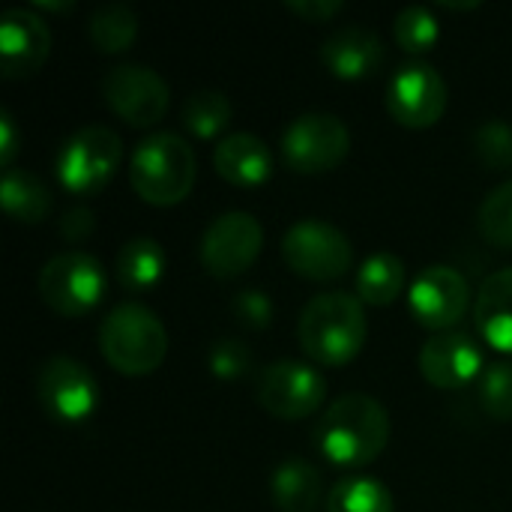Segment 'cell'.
Here are the masks:
<instances>
[{
	"label": "cell",
	"mask_w": 512,
	"mask_h": 512,
	"mask_svg": "<svg viewBox=\"0 0 512 512\" xmlns=\"http://www.w3.org/2000/svg\"><path fill=\"white\" fill-rule=\"evenodd\" d=\"M393 33H396V42H399L405 51H411V54H423V51H429V48L438 42V36H441V24H438V18L432 15V9H429V6H423V3H411V6H405V9L396 15Z\"/></svg>",
	"instance_id": "obj_27"
},
{
	"label": "cell",
	"mask_w": 512,
	"mask_h": 512,
	"mask_svg": "<svg viewBox=\"0 0 512 512\" xmlns=\"http://www.w3.org/2000/svg\"><path fill=\"white\" fill-rule=\"evenodd\" d=\"M96 228V219H93V210L87 207H72L60 216V234L72 243H81L93 234Z\"/></svg>",
	"instance_id": "obj_33"
},
{
	"label": "cell",
	"mask_w": 512,
	"mask_h": 512,
	"mask_svg": "<svg viewBox=\"0 0 512 512\" xmlns=\"http://www.w3.org/2000/svg\"><path fill=\"white\" fill-rule=\"evenodd\" d=\"M477 225L495 246H512V177L498 183L480 204Z\"/></svg>",
	"instance_id": "obj_28"
},
{
	"label": "cell",
	"mask_w": 512,
	"mask_h": 512,
	"mask_svg": "<svg viewBox=\"0 0 512 512\" xmlns=\"http://www.w3.org/2000/svg\"><path fill=\"white\" fill-rule=\"evenodd\" d=\"M195 171V150L177 132H153L141 138L129 162L132 189L156 207L183 201L195 186Z\"/></svg>",
	"instance_id": "obj_3"
},
{
	"label": "cell",
	"mask_w": 512,
	"mask_h": 512,
	"mask_svg": "<svg viewBox=\"0 0 512 512\" xmlns=\"http://www.w3.org/2000/svg\"><path fill=\"white\" fill-rule=\"evenodd\" d=\"M474 153L489 171L512 168V126L507 120H486L474 129Z\"/></svg>",
	"instance_id": "obj_29"
},
{
	"label": "cell",
	"mask_w": 512,
	"mask_h": 512,
	"mask_svg": "<svg viewBox=\"0 0 512 512\" xmlns=\"http://www.w3.org/2000/svg\"><path fill=\"white\" fill-rule=\"evenodd\" d=\"M408 306L414 318L429 330H450L471 306V285L465 273L450 264H429L408 288Z\"/></svg>",
	"instance_id": "obj_14"
},
{
	"label": "cell",
	"mask_w": 512,
	"mask_h": 512,
	"mask_svg": "<svg viewBox=\"0 0 512 512\" xmlns=\"http://www.w3.org/2000/svg\"><path fill=\"white\" fill-rule=\"evenodd\" d=\"M327 512H393V495L375 477H345L330 489Z\"/></svg>",
	"instance_id": "obj_25"
},
{
	"label": "cell",
	"mask_w": 512,
	"mask_h": 512,
	"mask_svg": "<svg viewBox=\"0 0 512 512\" xmlns=\"http://www.w3.org/2000/svg\"><path fill=\"white\" fill-rule=\"evenodd\" d=\"M321 60L336 78L345 81L369 78L384 63V42L375 30L363 24H345L324 39Z\"/></svg>",
	"instance_id": "obj_17"
},
{
	"label": "cell",
	"mask_w": 512,
	"mask_h": 512,
	"mask_svg": "<svg viewBox=\"0 0 512 512\" xmlns=\"http://www.w3.org/2000/svg\"><path fill=\"white\" fill-rule=\"evenodd\" d=\"M483 351L462 330H444L432 336L420 351V372L441 390H459L483 375Z\"/></svg>",
	"instance_id": "obj_15"
},
{
	"label": "cell",
	"mask_w": 512,
	"mask_h": 512,
	"mask_svg": "<svg viewBox=\"0 0 512 512\" xmlns=\"http://www.w3.org/2000/svg\"><path fill=\"white\" fill-rule=\"evenodd\" d=\"M231 120V99L222 90H198L183 105V123L198 138L219 135Z\"/></svg>",
	"instance_id": "obj_26"
},
{
	"label": "cell",
	"mask_w": 512,
	"mask_h": 512,
	"mask_svg": "<svg viewBox=\"0 0 512 512\" xmlns=\"http://www.w3.org/2000/svg\"><path fill=\"white\" fill-rule=\"evenodd\" d=\"M285 6L306 21H330L336 12H342V0H288Z\"/></svg>",
	"instance_id": "obj_34"
},
{
	"label": "cell",
	"mask_w": 512,
	"mask_h": 512,
	"mask_svg": "<svg viewBox=\"0 0 512 512\" xmlns=\"http://www.w3.org/2000/svg\"><path fill=\"white\" fill-rule=\"evenodd\" d=\"M18 150V132H15V120L9 111H0V162L6 168H12V156Z\"/></svg>",
	"instance_id": "obj_35"
},
{
	"label": "cell",
	"mask_w": 512,
	"mask_h": 512,
	"mask_svg": "<svg viewBox=\"0 0 512 512\" xmlns=\"http://www.w3.org/2000/svg\"><path fill=\"white\" fill-rule=\"evenodd\" d=\"M39 294L57 315H87L105 294V270L87 252H60L42 264Z\"/></svg>",
	"instance_id": "obj_7"
},
{
	"label": "cell",
	"mask_w": 512,
	"mask_h": 512,
	"mask_svg": "<svg viewBox=\"0 0 512 512\" xmlns=\"http://www.w3.org/2000/svg\"><path fill=\"white\" fill-rule=\"evenodd\" d=\"M51 51V30L36 9H6L0 18V63L6 78L36 72Z\"/></svg>",
	"instance_id": "obj_16"
},
{
	"label": "cell",
	"mask_w": 512,
	"mask_h": 512,
	"mask_svg": "<svg viewBox=\"0 0 512 512\" xmlns=\"http://www.w3.org/2000/svg\"><path fill=\"white\" fill-rule=\"evenodd\" d=\"M102 96L108 108L132 126H153L165 117L171 102L168 81L144 63H120L102 75Z\"/></svg>",
	"instance_id": "obj_9"
},
{
	"label": "cell",
	"mask_w": 512,
	"mask_h": 512,
	"mask_svg": "<svg viewBox=\"0 0 512 512\" xmlns=\"http://www.w3.org/2000/svg\"><path fill=\"white\" fill-rule=\"evenodd\" d=\"M165 264H168V258H165V249H162L159 240L132 237V240H126L120 246L114 273H117V282L126 291H150L153 285L162 282Z\"/></svg>",
	"instance_id": "obj_21"
},
{
	"label": "cell",
	"mask_w": 512,
	"mask_h": 512,
	"mask_svg": "<svg viewBox=\"0 0 512 512\" xmlns=\"http://www.w3.org/2000/svg\"><path fill=\"white\" fill-rule=\"evenodd\" d=\"M441 6H447V9H477L480 3H477V0H465V3H453V0H441Z\"/></svg>",
	"instance_id": "obj_36"
},
{
	"label": "cell",
	"mask_w": 512,
	"mask_h": 512,
	"mask_svg": "<svg viewBox=\"0 0 512 512\" xmlns=\"http://www.w3.org/2000/svg\"><path fill=\"white\" fill-rule=\"evenodd\" d=\"M213 165H216V171L228 183L255 189L264 180H270V174H273V153H270V147L258 135L234 132V135H225L216 144Z\"/></svg>",
	"instance_id": "obj_18"
},
{
	"label": "cell",
	"mask_w": 512,
	"mask_h": 512,
	"mask_svg": "<svg viewBox=\"0 0 512 512\" xmlns=\"http://www.w3.org/2000/svg\"><path fill=\"white\" fill-rule=\"evenodd\" d=\"M123 159V141L108 126H84L72 132L57 153V180L78 195L102 189Z\"/></svg>",
	"instance_id": "obj_6"
},
{
	"label": "cell",
	"mask_w": 512,
	"mask_h": 512,
	"mask_svg": "<svg viewBox=\"0 0 512 512\" xmlns=\"http://www.w3.org/2000/svg\"><path fill=\"white\" fill-rule=\"evenodd\" d=\"M483 411L495 420H512V360H495L480 375Z\"/></svg>",
	"instance_id": "obj_30"
},
{
	"label": "cell",
	"mask_w": 512,
	"mask_h": 512,
	"mask_svg": "<svg viewBox=\"0 0 512 512\" xmlns=\"http://www.w3.org/2000/svg\"><path fill=\"white\" fill-rule=\"evenodd\" d=\"M87 33H90V42L105 54L126 51L138 36V15L132 12V6H126L120 0L102 3L93 9Z\"/></svg>",
	"instance_id": "obj_24"
},
{
	"label": "cell",
	"mask_w": 512,
	"mask_h": 512,
	"mask_svg": "<svg viewBox=\"0 0 512 512\" xmlns=\"http://www.w3.org/2000/svg\"><path fill=\"white\" fill-rule=\"evenodd\" d=\"M207 366H210V372H213L216 378L234 381V378H240V375L249 372V366H252V351H249L246 342H240V339H234V336H225V339H219V342L210 345Z\"/></svg>",
	"instance_id": "obj_31"
},
{
	"label": "cell",
	"mask_w": 512,
	"mask_h": 512,
	"mask_svg": "<svg viewBox=\"0 0 512 512\" xmlns=\"http://www.w3.org/2000/svg\"><path fill=\"white\" fill-rule=\"evenodd\" d=\"M261 246V222L246 210H228L207 225L201 237V264L216 279H234L258 261Z\"/></svg>",
	"instance_id": "obj_10"
},
{
	"label": "cell",
	"mask_w": 512,
	"mask_h": 512,
	"mask_svg": "<svg viewBox=\"0 0 512 512\" xmlns=\"http://www.w3.org/2000/svg\"><path fill=\"white\" fill-rule=\"evenodd\" d=\"M327 399L324 375L303 360H276L258 378V402L282 420H303Z\"/></svg>",
	"instance_id": "obj_11"
},
{
	"label": "cell",
	"mask_w": 512,
	"mask_h": 512,
	"mask_svg": "<svg viewBox=\"0 0 512 512\" xmlns=\"http://www.w3.org/2000/svg\"><path fill=\"white\" fill-rule=\"evenodd\" d=\"M231 306H234L237 321L246 324L249 330H264V327H270V321H273V300H270L264 291H258V288L240 291V294L234 297Z\"/></svg>",
	"instance_id": "obj_32"
},
{
	"label": "cell",
	"mask_w": 512,
	"mask_h": 512,
	"mask_svg": "<svg viewBox=\"0 0 512 512\" xmlns=\"http://www.w3.org/2000/svg\"><path fill=\"white\" fill-rule=\"evenodd\" d=\"M297 333L303 351L315 363L345 366L366 345L369 324H366L363 300L345 291H324L303 306Z\"/></svg>",
	"instance_id": "obj_2"
},
{
	"label": "cell",
	"mask_w": 512,
	"mask_h": 512,
	"mask_svg": "<svg viewBox=\"0 0 512 512\" xmlns=\"http://www.w3.org/2000/svg\"><path fill=\"white\" fill-rule=\"evenodd\" d=\"M270 495L279 512H315L324 495L321 468L309 459H285L270 480Z\"/></svg>",
	"instance_id": "obj_20"
},
{
	"label": "cell",
	"mask_w": 512,
	"mask_h": 512,
	"mask_svg": "<svg viewBox=\"0 0 512 512\" xmlns=\"http://www.w3.org/2000/svg\"><path fill=\"white\" fill-rule=\"evenodd\" d=\"M405 264L393 252H375L360 264L357 297L369 306H390L405 288Z\"/></svg>",
	"instance_id": "obj_23"
},
{
	"label": "cell",
	"mask_w": 512,
	"mask_h": 512,
	"mask_svg": "<svg viewBox=\"0 0 512 512\" xmlns=\"http://www.w3.org/2000/svg\"><path fill=\"white\" fill-rule=\"evenodd\" d=\"M315 447L333 465L360 468L375 462L390 441V414L369 393L339 396L318 420Z\"/></svg>",
	"instance_id": "obj_1"
},
{
	"label": "cell",
	"mask_w": 512,
	"mask_h": 512,
	"mask_svg": "<svg viewBox=\"0 0 512 512\" xmlns=\"http://www.w3.org/2000/svg\"><path fill=\"white\" fill-rule=\"evenodd\" d=\"M288 267L315 282H333L354 264V246L342 228L324 219H300L282 237Z\"/></svg>",
	"instance_id": "obj_5"
},
{
	"label": "cell",
	"mask_w": 512,
	"mask_h": 512,
	"mask_svg": "<svg viewBox=\"0 0 512 512\" xmlns=\"http://www.w3.org/2000/svg\"><path fill=\"white\" fill-rule=\"evenodd\" d=\"M0 198H3V210L15 219V222H42L51 210V192L48 186L24 171V168H6L3 171V183H0Z\"/></svg>",
	"instance_id": "obj_22"
},
{
	"label": "cell",
	"mask_w": 512,
	"mask_h": 512,
	"mask_svg": "<svg viewBox=\"0 0 512 512\" xmlns=\"http://www.w3.org/2000/svg\"><path fill=\"white\" fill-rule=\"evenodd\" d=\"M36 396L42 408L60 423H81L99 405L96 378L90 375L84 363L66 354L48 357L42 363L39 378H36Z\"/></svg>",
	"instance_id": "obj_12"
},
{
	"label": "cell",
	"mask_w": 512,
	"mask_h": 512,
	"mask_svg": "<svg viewBox=\"0 0 512 512\" xmlns=\"http://www.w3.org/2000/svg\"><path fill=\"white\" fill-rule=\"evenodd\" d=\"M99 351L123 375H147L168 354L165 324L141 303L114 306L99 324Z\"/></svg>",
	"instance_id": "obj_4"
},
{
	"label": "cell",
	"mask_w": 512,
	"mask_h": 512,
	"mask_svg": "<svg viewBox=\"0 0 512 512\" xmlns=\"http://www.w3.org/2000/svg\"><path fill=\"white\" fill-rule=\"evenodd\" d=\"M387 111L411 129H426L447 111V81L429 63H405L387 84Z\"/></svg>",
	"instance_id": "obj_13"
},
{
	"label": "cell",
	"mask_w": 512,
	"mask_h": 512,
	"mask_svg": "<svg viewBox=\"0 0 512 512\" xmlns=\"http://www.w3.org/2000/svg\"><path fill=\"white\" fill-rule=\"evenodd\" d=\"M474 321L480 336L495 348L512 354V267L495 270L477 294Z\"/></svg>",
	"instance_id": "obj_19"
},
{
	"label": "cell",
	"mask_w": 512,
	"mask_h": 512,
	"mask_svg": "<svg viewBox=\"0 0 512 512\" xmlns=\"http://www.w3.org/2000/svg\"><path fill=\"white\" fill-rule=\"evenodd\" d=\"M351 150V132L342 117L309 111L288 123L282 132V156L300 174H321L336 168Z\"/></svg>",
	"instance_id": "obj_8"
}]
</instances>
